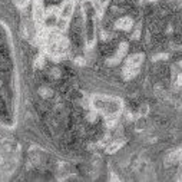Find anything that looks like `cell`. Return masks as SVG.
Wrapping results in <instances>:
<instances>
[{"mask_svg":"<svg viewBox=\"0 0 182 182\" xmlns=\"http://www.w3.org/2000/svg\"><path fill=\"white\" fill-rule=\"evenodd\" d=\"M92 102H93V108L96 109L98 112H100L102 115L108 116V118H115L121 112V109H122L121 100L116 99V98L98 95V96H95L92 99Z\"/></svg>","mask_w":182,"mask_h":182,"instance_id":"cell-1","label":"cell"},{"mask_svg":"<svg viewBox=\"0 0 182 182\" xmlns=\"http://www.w3.org/2000/svg\"><path fill=\"white\" fill-rule=\"evenodd\" d=\"M142 62H143V55H132L129 56L125 62V67H123V76L125 79H132L135 78L139 72Z\"/></svg>","mask_w":182,"mask_h":182,"instance_id":"cell-2","label":"cell"},{"mask_svg":"<svg viewBox=\"0 0 182 182\" xmlns=\"http://www.w3.org/2000/svg\"><path fill=\"white\" fill-rule=\"evenodd\" d=\"M45 19V9H43V4L42 2H36L34 3V20L37 23H42Z\"/></svg>","mask_w":182,"mask_h":182,"instance_id":"cell-3","label":"cell"},{"mask_svg":"<svg viewBox=\"0 0 182 182\" xmlns=\"http://www.w3.org/2000/svg\"><path fill=\"white\" fill-rule=\"evenodd\" d=\"M132 19L130 17H122V19H119L118 22H116V27L121 30H129L130 27H132Z\"/></svg>","mask_w":182,"mask_h":182,"instance_id":"cell-4","label":"cell"},{"mask_svg":"<svg viewBox=\"0 0 182 182\" xmlns=\"http://www.w3.org/2000/svg\"><path fill=\"white\" fill-rule=\"evenodd\" d=\"M72 9H73V3H72V2H67V3L63 6L62 11H60L62 19H67V17H69V16L72 15Z\"/></svg>","mask_w":182,"mask_h":182,"instance_id":"cell-5","label":"cell"},{"mask_svg":"<svg viewBox=\"0 0 182 182\" xmlns=\"http://www.w3.org/2000/svg\"><path fill=\"white\" fill-rule=\"evenodd\" d=\"M122 145H123V141H121V142H115V143H112V145L108 148V152H109V153L115 152V151H118V149L121 148Z\"/></svg>","mask_w":182,"mask_h":182,"instance_id":"cell-6","label":"cell"},{"mask_svg":"<svg viewBox=\"0 0 182 182\" xmlns=\"http://www.w3.org/2000/svg\"><path fill=\"white\" fill-rule=\"evenodd\" d=\"M27 3H29V0H16V4L19 7H25Z\"/></svg>","mask_w":182,"mask_h":182,"instance_id":"cell-7","label":"cell"}]
</instances>
